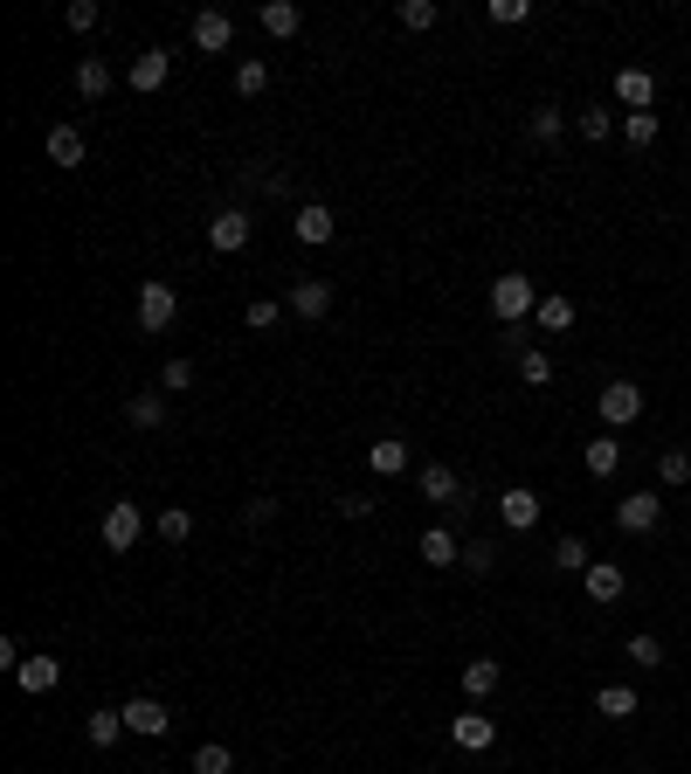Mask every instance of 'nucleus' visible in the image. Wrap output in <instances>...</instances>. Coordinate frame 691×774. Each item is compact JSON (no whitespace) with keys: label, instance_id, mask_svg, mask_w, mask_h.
Returning <instances> with one entry per match:
<instances>
[{"label":"nucleus","instance_id":"obj_1","mask_svg":"<svg viewBox=\"0 0 691 774\" xmlns=\"http://www.w3.org/2000/svg\"><path fill=\"white\" fill-rule=\"evenodd\" d=\"M492 312H498L505 325H519L526 312H540V291H532V277H526V270H505V277L492 283Z\"/></svg>","mask_w":691,"mask_h":774},{"label":"nucleus","instance_id":"obj_2","mask_svg":"<svg viewBox=\"0 0 691 774\" xmlns=\"http://www.w3.org/2000/svg\"><path fill=\"white\" fill-rule=\"evenodd\" d=\"M97 533H105L111 553H132L139 539H145V512H139L132 498H111V512H105V526H97Z\"/></svg>","mask_w":691,"mask_h":774},{"label":"nucleus","instance_id":"obj_3","mask_svg":"<svg viewBox=\"0 0 691 774\" xmlns=\"http://www.w3.org/2000/svg\"><path fill=\"white\" fill-rule=\"evenodd\" d=\"M173 319H181V298H173V283H139V332H166Z\"/></svg>","mask_w":691,"mask_h":774},{"label":"nucleus","instance_id":"obj_4","mask_svg":"<svg viewBox=\"0 0 691 774\" xmlns=\"http://www.w3.org/2000/svg\"><path fill=\"white\" fill-rule=\"evenodd\" d=\"M595 408H602V422H608V429H629L636 416H644V387H636V380H608Z\"/></svg>","mask_w":691,"mask_h":774},{"label":"nucleus","instance_id":"obj_5","mask_svg":"<svg viewBox=\"0 0 691 774\" xmlns=\"http://www.w3.org/2000/svg\"><path fill=\"white\" fill-rule=\"evenodd\" d=\"M208 249H215V256H242V249H249V208H222V215L208 222Z\"/></svg>","mask_w":691,"mask_h":774},{"label":"nucleus","instance_id":"obj_6","mask_svg":"<svg viewBox=\"0 0 691 774\" xmlns=\"http://www.w3.org/2000/svg\"><path fill=\"white\" fill-rule=\"evenodd\" d=\"M581 588H587V602L595 609H608V602H623V588H629V574L616 560H587V574H581Z\"/></svg>","mask_w":691,"mask_h":774},{"label":"nucleus","instance_id":"obj_7","mask_svg":"<svg viewBox=\"0 0 691 774\" xmlns=\"http://www.w3.org/2000/svg\"><path fill=\"white\" fill-rule=\"evenodd\" d=\"M498 519H505L511 533H532V526H540V492H532V484H511V492H498Z\"/></svg>","mask_w":691,"mask_h":774},{"label":"nucleus","instance_id":"obj_8","mask_svg":"<svg viewBox=\"0 0 691 774\" xmlns=\"http://www.w3.org/2000/svg\"><path fill=\"white\" fill-rule=\"evenodd\" d=\"M616 105H623V111H650V105H657V76H650L644 63L616 69Z\"/></svg>","mask_w":691,"mask_h":774},{"label":"nucleus","instance_id":"obj_9","mask_svg":"<svg viewBox=\"0 0 691 774\" xmlns=\"http://www.w3.org/2000/svg\"><path fill=\"white\" fill-rule=\"evenodd\" d=\"M118 712H125V733H139V740H160V733L173 727V712H166L160 699H125Z\"/></svg>","mask_w":691,"mask_h":774},{"label":"nucleus","instance_id":"obj_10","mask_svg":"<svg viewBox=\"0 0 691 774\" xmlns=\"http://www.w3.org/2000/svg\"><path fill=\"white\" fill-rule=\"evenodd\" d=\"M657 519H663V498H657V492H629V498L616 505V526H623V533H657Z\"/></svg>","mask_w":691,"mask_h":774},{"label":"nucleus","instance_id":"obj_11","mask_svg":"<svg viewBox=\"0 0 691 774\" xmlns=\"http://www.w3.org/2000/svg\"><path fill=\"white\" fill-rule=\"evenodd\" d=\"M284 304H291V319H325L332 312V283L325 277H298Z\"/></svg>","mask_w":691,"mask_h":774},{"label":"nucleus","instance_id":"obj_12","mask_svg":"<svg viewBox=\"0 0 691 774\" xmlns=\"http://www.w3.org/2000/svg\"><path fill=\"white\" fill-rule=\"evenodd\" d=\"M236 42V21H228L222 8H208V14H194V49L201 56H222V49Z\"/></svg>","mask_w":691,"mask_h":774},{"label":"nucleus","instance_id":"obj_13","mask_svg":"<svg viewBox=\"0 0 691 774\" xmlns=\"http://www.w3.org/2000/svg\"><path fill=\"white\" fill-rule=\"evenodd\" d=\"M291 236H298V243H332V236H339V222H332L325 201H304V208L291 215Z\"/></svg>","mask_w":691,"mask_h":774},{"label":"nucleus","instance_id":"obj_14","mask_svg":"<svg viewBox=\"0 0 691 774\" xmlns=\"http://www.w3.org/2000/svg\"><path fill=\"white\" fill-rule=\"evenodd\" d=\"M450 740L464 746V754H484V746H498V719L464 712V719H450Z\"/></svg>","mask_w":691,"mask_h":774},{"label":"nucleus","instance_id":"obj_15","mask_svg":"<svg viewBox=\"0 0 691 774\" xmlns=\"http://www.w3.org/2000/svg\"><path fill=\"white\" fill-rule=\"evenodd\" d=\"M422 498L429 505H464V484H456V471H450V463H422Z\"/></svg>","mask_w":691,"mask_h":774},{"label":"nucleus","instance_id":"obj_16","mask_svg":"<svg viewBox=\"0 0 691 774\" xmlns=\"http://www.w3.org/2000/svg\"><path fill=\"white\" fill-rule=\"evenodd\" d=\"M581 463H587V477H616L623 471V443H616V436H595V443H581Z\"/></svg>","mask_w":691,"mask_h":774},{"label":"nucleus","instance_id":"obj_17","mask_svg":"<svg viewBox=\"0 0 691 774\" xmlns=\"http://www.w3.org/2000/svg\"><path fill=\"white\" fill-rule=\"evenodd\" d=\"M14 685H21V691H35V699H42V691H56V685H63V664L42 651V657H29V664L14 670Z\"/></svg>","mask_w":691,"mask_h":774},{"label":"nucleus","instance_id":"obj_18","mask_svg":"<svg viewBox=\"0 0 691 774\" xmlns=\"http://www.w3.org/2000/svg\"><path fill=\"white\" fill-rule=\"evenodd\" d=\"M422 560H429V567H456V560H464V539H456V526H429V533H422Z\"/></svg>","mask_w":691,"mask_h":774},{"label":"nucleus","instance_id":"obj_19","mask_svg":"<svg viewBox=\"0 0 691 774\" xmlns=\"http://www.w3.org/2000/svg\"><path fill=\"white\" fill-rule=\"evenodd\" d=\"M256 21H263V35H277V42H291V35L304 29V14L291 8V0H263V8H256Z\"/></svg>","mask_w":691,"mask_h":774},{"label":"nucleus","instance_id":"obj_20","mask_svg":"<svg viewBox=\"0 0 691 774\" xmlns=\"http://www.w3.org/2000/svg\"><path fill=\"white\" fill-rule=\"evenodd\" d=\"M166 69H173L166 49H145V56H132V76H125V84H132V90H160V84H166Z\"/></svg>","mask_w":691,"mask_h":774},{"label":"nucleus","instance_id":"obj_21","mask_svg":"<svg viewBox=\"0 0 691 774\" xmlns=\"http://www.w3.org/2000/svg\"><path fill=\"white\" fill-rule=\"evenodd\" d=\"M367 463H374V477H401L408 471V443L401 436H380V443L367 450Z\"/></svg>","mask_w":691,"mask_h":774},{"label":"nucleus","instance_id":"obj_22","mask_svg":"<svg viewBox=\"0 0 691 774\" xmlns=\"http://www.w3.org/2000/svg\"><path fill=\"white\" fill-rule=\"evenodd\" d=\"M48 166H84V132H76V125H56V132H48Z\"/></svg>","mask_w":691,"mask_h":774},{"label":"nucleus","instance_id":"obj_23","mask_svg":"<svg viewBox=\"0 0 691 774\" xmlns=\"http://www.w3.org/2000/svg\"><path fill=\"white\" fill-rule=\"evenodd\" d=\"M84 740H90V746H118V740H125V712L97 706V712L84 719Z\"/></svg>","mask_w":691,"mask_h":774},{"label":"nucleus","instance_id":"obj_24","mask_svg":"<svg viewBox=\"0 0 691 774\" xmlns=\"http://www.w3.org/2000/svg\"><path fill=\"white\" fill-rule=\"evenodd\" d=\"M125 422H132V429H160L166 422V395H132V401H125Z\"/></svg>","mask_w":691,"mask_h":774},{"label":"nucleus","instance_id":"obj_25","mask_svg":"<svg viewBox=\"0 0 691 774\" xmlns=\"http://www.w3.org/2000/svg\"><path fill=\"white\" fill-rule=\"evenodd\" d=\"M595 712H602V719H629V712H636V685H602V691H595Z\"/></svg>","mask_w":691,"mask_h":774},{"label":"nucleus","instance_id":"obj_26","mask_svg":"<svg viewBox=\"0 0 691 774\" xmlns=\"http://www.w3.org/2000/svg\"><path fill=\"white\" fill-rule=\"evenodd\" d=\"M105 90H111V69L97 63V56H84V63H76V97H90V105H97Z\"/></svg>","mask_w":691,"mask_h":774},{"label":"nucleus","instance_id":"obj_27","mask_svg":"<svg viewBox=\"0 0 691 774\" xmlns=\"http://www.w3.org/2000/svg\"><path fill=\"white\" fill-rule=\"evenodd\" d=\"M498 678H505V670H498L492 657H477V664H464V691H471V699H492V691H498Z\"/></svg>","mask_w":691,"mask_h":774},{"label":"nucleus","instance_id":"obj_28","mask_svg":"<svg viewBox=\"0 0 691 774\" xmlns=\"http://www.w3.org/2000/svg\"><path fill=\"white\" fill-rule=\"evenodd\" d=\"M587 560H595V553H587V539H581V533H568V539L553 547V567H560V574H587Z\"/></svg>","mask_w":691,"mask_h":774},{"label":"nucleus","instance_id":"obj_29","mask_svg":"<svg viewBox=\"0 0 691 774\" xmlns=\"http://www.w3.org/2000/svg\"><path fill=\"white\" fill-rule=\"evenodd\" d=\"M194 774H236V754H228L222 740H201L194 746Z\"/></svg>","mask_w":691,"mask_h":774},{"label":"nucleus","instance_id":"obj_30","mask_svg":"<svg viewBox=\"0 0 691 774\" xmlns=\"http://www.w3.org/2000/svg\"><path fill=\"white\" fill-rule=\"evenodd\" d=\"M657 132H663L657 111H623V139H629V146H657Z\"/></svg>","mask_w":691,"mask_h":774},{"label":"nucleus","instance_id":"obj_31","mask_svg":"<svg viewBox=\"0 0 691 774\" xmlns=\"http://www.w3.org/2000/svg\"><path fill=\"white\" fill-rule=\"evenodd\" d=\"M574 132L587 146H602V139H616V111H574Z\"/></svg>","mask_w":691,"mask_h":774},{"label":"nucleus","instance_id":"obj_32","mask_svg":"<svg viewBox=\"0 0 691 774\" xmlns=\"http://www.w3.org/2000/svg\"><path fill=\"white\" fill-rule=\"evenodd\" d=\"M519 380H526V387H553V359H547L540 346H526V353H519Z\"/></svg>","mask_w":691,"mask_h":774},{"label":"nucleus","instance_id":"obj_33","mask_svg":"<svg viewBox=\"0 0 691 774\" xmlns=\"http://www.w3.org/2000/svg\"><path fill=\"white\" fill-rule=\"evenodd\" d=\"M284 312H291V304H277V298H256L242 319H249V332H277V325H284Z\"/></svg>","mask_w":691,"mask_h":774},{"label":"nucleus","instance_id":"obj_34","mask_svg":"<svg viewBox=\"0 0 691 774\" xmlns=\"http://www.w3.org/2000/svg\"><path fill=\"white\" fill-rule=\"evenodd\" d=\"M436 21H443V8H436V0H401V29H436Z\"/></svg>","mask_w":691,"mask_h":774},{"label":"nucleus","instance_id":"obj_35","mask_svg":"<svg viewBox=\"0 0 691 774\" xmlns=\"http://www.w3.org/2000/svg\"><path fill=\"white\" fill-rule=\"evenodd\" d=\"M657 477L671 484V492H678V484H691V450H663L657 456Z\"/></svg>","mask_w":691,"mask_h":774},{"label":"nucleus","instance_id":"obj_36","mask_svg":"<svg viewBox=\"0 0 691 774\" xmlns=\"http://www.w3.org/2000/svg\"><path fill=\"white\" fill-rule=\"evenodd\" d=\"M574 325V298H540V332H568Z\"/></svg>","mask_w":691,"mask_h":774},{"label":"nucleus","instance_id":"obj_37","mask_svg":"<svg viewBox=\"0 0 691 774\" xmlns=\"http://www.w3.org/2000/svg\"><path fill=\"white\" fill-rule=\"evenodd\" d=\"M236 90H242V97H263V90H270V63H256V56H249V63L236 69Z\"/></svg>","mask_w":691,"mask_h":774},{"label":"nucleus","instance_id":"obj_38","mask_svg":"<svg viewBox=\"0 0 691 774\" xmlns=\"http://www.w3.org/2000/svg\"><path fill=\"white\" fill-rule=\"evenodd\" d=\"M187 533H194V519H187L181 505H173V512H160V539H166V547H187Z\"/></svg>","mask_w":691,"mask_h":774},{"label":"nucleus","instance_id":"obj_39","mask_svg":"<svg viewBox=\"0 0 691 774\" xmlns=\"http://www.w3.org/2000/svg\"><path fill=\"white\" fill-rule=\"evenodd\" d=\"M560 132H568V118H560L553 105H540V111H532V139H540V146H553Z\"/></svg>","mask_w":691,"mask_h":774},{"label":"nucleus","instance_id":"obj_40","mask_svg":"<svg viewBox=\"0 0 691 774\" xmlns=\"http://www.w3.org/2000/svg\"><path fill=\"white\" fill-rule=\"evenodd\" d=\"M456 567H471V574L484 581V574H492V567H498V553L484 547V539H464V560H456Z\"/></svg>","mask_w":691,"mask_h":774},{"label":"nucleus","instance_id":"obj_41","mask_svg":"<svg viewBox=\"0 0 691 774\" xmlns=\"http://www.w3.org/2000/svg\"><path fill=\"white\" fill-rule=\"evenodd\" d=\"M484 14H492L498 29H519V21L532 14V0H492V8H484Z\"/></svg>","mask_w":691,"mask_h":774},{"label":"nucleus","instance_id":"obj_42","mask_svg":"<svg viewBox=\"0 0 691 774\" xmlns=\"http://www.w3.org/2000/svg\"><path fill=\"white\" fill-rule=\"evenodd\" d=\"M160 387H166V395H181V387H194V359H166V367H160Z\"/></svg>","mask_w":691,"mask_h":774},{"label":"nucleus","instance_id":"obj_43","mask_svg":"<svg viewBox=\"0 0 691 774\" xmlns=\"http://www.w3.org/2000/svg\"><path fill=\"white\" fill-rule=\"evenodd\" d=\"M623 651H629V664H650V670L663 664V643H657V636H629Z\"/></svg>","mask_w":691,"mask_h":774},{"label":"nucleus","instance_id":"obj_44","mask_svg":"<svg viewBox=\"0 0 691 774\" xmlns=\"http://www.w3.org/2000/svg\"><path fill=\"white\" fill-rule=\"evenodd\" d=\"M63 21H69L76 35H90V29H97V0H69V14H63Z\"/></svg>","mask_w":691,"mask_h":774},{"label":"nucleus","instance_id":"obj_45","mask_svg":"<svg viewBox=\"0 0 691 774\" xmlns=\"http://www.w3.org/2000/svg\"><path fill=\"white\" fill-rule=\"evenodd\" d=\"M242 519H249V526H263V519H277V498H249V505H242Z\"/></svg>","mask_w":691,"mask_h":774},{"label":"nucleus","instance_id":"obj_46","mask_svg":"<svg viewBox=\"0 0 691 774\" xmlns=\"http://www.w3.org/2000/svg\"><path fill=\"white\" fill-rule=\"evenodd\" d=\"M339 512H346V519H367L374 498H367V492H346V498H339Z\"/></svg>","mask_w":691,"mask_h":774},{"label":"nucleus","instance_id":"obj_47","mask_svg":"<svg viewBox=\"0 0 691 774\" xmlns=\"http://www.w3.org/2000/svg\"><path fill=\"white\" fill-rule=\"evenodd\" d=\"M21 664H29V657H21V643H14V636H0V670H21Z\"/></svg>","mask_w":691,"mask_h":774}]
</instances>
